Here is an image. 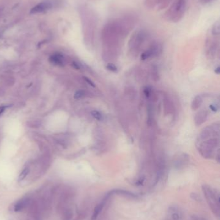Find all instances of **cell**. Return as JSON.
Here are the masks:
<instances>
[{"instance_id": "4", "label": "cell", "mask_w": 220, "mask_h": 220, "mask_svg": "<svg viewBox=\"0 0 220 220\" xmlns=\"http://www.w3.org/2000/svg\"><path fill=\"white\" fill-rule=\"evenodd\" d=\"M51 8V4L47 2H43L41 3L36 6H35L32 10H31V13L32 14H36V13H40V12H44L47 10V9Z\"/></svg>"}, {"instance_id": "6", "label": "cell", "mask_w": 220, "mask_h": 220, "mask_svg": "<svg viewBox=\"0 0 220 220\" xmlns=\"http://www.w3.org/2000/svg\"><path fill=\"white\" fill-rule=\"evenodd\" d=\"M50 60L52 63L58 66H63L64 63L63 56L59 54H56L52 55V57H51Z\"/></svg>"}, {"instance_id": "7", "label": "cell", "mask_w": 220, "mask_h": 220, "mask_svg": "<svg viewBox=\"0 0 220 220\" xmlns=\"http://www.w3.org/2000/svg\"><path fill=\"white\" fill-rule=\"evenodd\" d=\"M157 50V47H156V46L152 47L151 48L149 49V50L145 51V52H143V53L141 54V59H142V60H146V59H147L148 58L152 57L155 53H156Z\"/></svg>"}, {"instance_id": "17", "label": "cell", "mask_w": 220, "mask_h": 220, "mask_svg": "<svg viewBox=\"0 0 220 220\" xmlns=\"http://www.w3.org/2000/svg\"><path fill=\"white\" fill-rule=\"evenodd\" d=\"M209 108H210V109L211 110V111L213 112H217L218 109H219L218 106L217 105H216V104H211L209 106Z\"/></svg>"}, {"instance_id": "16", "label": "cell", "mask_w": 220, "mask_h": 220, "mask_svg": "<svg viewBox=\"0 0 220 220\" xmlns=\"http://www.w3.org/2000/svg\"><path fill=\"white\" fill-rule=\"evenodd\" d=\"M146 5L150 7V6H154L157 4V2H159V0H146Z\"/></svg>"}, {"instance_id": "5", "label": "cell", "mask_w": 220, "mask_h": 220, "mask_svg": "<svg viewBox=\"0 0 220 220\" xmlns=\"http://www.w3.org/2000/svg\"><path fill=\"white\" fill-rule=\"evenodd\" d=\"M203 103V98L201 95H197L194 97L191 104V107L193 110L198 109Z\"/></svg>"}, {"instance_id": "20", "label": "cell", "mask_w": 220, "mask_h": 220, "mask_svg": "<svg viewBox=\"0 0 220 220\" xmlns=\"http://www.w3.org/2000/svg\"><path fill=\"white\" fill-rule=\"evenodd\" d=\"M72 66H74V68H76V69H77V70H79V69H80L79 65H78L77 63H72Z\"/></svg>"}, {"instance_id": "21", "label": "cell", "mask_w": 220, "mask_h": 220, "mask_svg": "<svg viewBox=\"0 0 220 220\" xmlns=\"http://www.w3.org/2000/svg\"><path fill=\"white\" fill-rule=\"evenodd\" d=\"M214 71H215V73H216V74H219V72H220V68H219V67L218 66L217 68H216L215 70H214Z\"/></svg>"}, {"instance_id": "1", "label": "cell", "mask_w": 220, "mask_h": 220, "mask_svg": "<svg viewBox=\"0 0 220 220\" xmlns=\"http://www.w3.org/2000/svg\"><path fill=\"white\" fill-rule=\"evenodd\" d=\"M203 191L207 200L208 203L211 206L212 210L216 214L219 216V195L216 191L207 186H203Z\"/></svg>"}, {"instance_id": "22", "label": "cell", "mask_w": 220, "mask_h": 220, "mask_svg": "<svg viewBox=\"0 0 220 220\" xmlns=\"http://www.w3.org/2000/svg\"><path fill=\"white\" fill-rule=\"evenodd\" d=\"M201 1L204 3H208V2H211V0H201Z\"/></svg>"}, {"instance_id": "12", "label": "cell", "mask_w": 220, "mask_h": 220, "mask_svg": "<svg viewBox=\"0 0 220 220\" xmlns=\"http://www.w3.org/2000/svg\"><path fill=\"white\" fill-rule=\"evenodd\" d=\"M91 115L97 120L100 121L103 120V115L102 113L98 111H96V110H94V111L91 112Z\"/></svg>"}, {"instance_id": "9", "label": "cell", "mask_w": 220, "mask_h": 220, "mask_svg": "<svg viewBox=\"0 0 220 220\" xmlns=\"http://www.w3.org/2000/svg\"><path fill=\"white\" fill-rule=\"evenodd\" d=\"M27 204V200H22L19 201L14 206V211L18 212L21 211Z\"/></svg>"}, {"instance_id": "14", "label": "cell", "mask_w": 220, "mask_h": 220, "mask_svg": "<svg viewBox=\"0 0 220 220\" xmlns=\"http://www.w3.org/2000/svg\"><path fill=\"white\" fill-rule=\"evenodd\" d=\"M85 94V92L83 90H78L75 93V94L74 95V98L75 99H78V100L81 99H82V98L84 97Z\"/></svg>"}, {"instance_id": "8", "label": "cell", "mask_w": 220, "mask_h": 220, "mask_svg": "<svg viewBox=\"0 0 220 220\" xmlns=\"http://www.w3.org/2000/svg\"><path fill=\"white\" fill-rule=\"evenodd\" d=\"M103 205H104V203L103 202H102L99 205H97L96 208H95V209L94 211V213H93V215H92V220H96L97 216L99 215L100 211H102V208L103 207Z\"/></svg>"}, {"instance_id": "3", "label": "cell", "mask_w": 220, "mask_h": 220, "mask_svg": "<svg viewBox=\"0 0 220 220\" xmlns=\"http://www.w3.org/2000/svg\"><path fill=\"white\" fill-rule=\"evenodd\" d=\"M207 117H208V113L206 111H205V110L200 111L195 115V117L194 118L195 124L197 126L202 124L204 122L206 121Z\"/></svg>"}, {"instance_id": "19", "label": "cell", "mask_w": 220, "mask_h": 220, "mask_svg": "<svg viewBox=\"0 0 220 220\" xmlns=\"http://www.w3.org/2000/svg\"><path fill=\"white\" fill-rule=\"evenodd\" d=\"M144 94L146 97H149L151 94V89L149 87H146L144 89Z\"/></svg>"}, {"instance_id": "2", "label": "cell", "mask_w": 220, "mask_h": 220, "mask_svg": "<svg viewBox=\"0 0 220 220\" xmlns=\"http://www.w3.org/2000/svg\"><path fill=\"white\" fill-rule=\"evenodd\" d=\"M185 8L186 0H176L168 11V13H169L168 16H170L171 19L173 21H178L182 18Z\"/></svg>"}, {"instance_id": "13", "label": "cell", "mask_w": 220, "mask_h": 220, "mask_svg": "<svg viewBox=\"0 0 220 220\" xmlns=\"http://www.w3.org/2000/svg\"><path fill=\"white\" fill-rule=\"evenodd\" d=\"M219 32H220L219 23L218 21H217L216 23H215V24H214V26L212 27V33L214 35H217L219 34Z\"/></svg>"}, {"instance_id": "11", "label": "cell", "mask_w": 220, "mask_h": 220, "mask_svg": "<svg viewBox=\"0 0 220 220\" xmlns=\"http://www.w3.org/2000/svg\"><path fill=\"white\" fill-rule=\"evenodd\" d=\"M29 173V169L28 167H26L22 171H21V173H20V175H19V177H18V181H23L24 179H25L27 176L28 175Z\"/></svg>"}, {"instance_id": "18", "label": "cell", "mask_w": 220, "mask_h": 220, "mask_svg": "<svg viewBox=\"0 0 220 220\" xmlns=\"http://www.w3.org/2000/svg\"><path fill=\"white\" fill-rule=\"evenodd\" d=\"M83 79H84V80H85V81H86L89 85H91V86H92V87H96L95 84H94L91 79H89L87 78V77H84Z\"/></svg>"}, {"instance_id": "10", "label": "cell", "mask_w": 220, "mask_h": 220, "mask_svg": "<svg viewBox=\"0 0 220 220\" xmlns=\"http://www.w3.org/2000/svg\"><path fill=\"white\" fill-rule=\"evenodd\" d=\"M170 217L171 220H179L181 214L179 213V211H178V210H176L175 209H173V211L170 212Z\"/></svg>"}, {"instance_id": "15", "label": "cell", "mask_w": 220, "mask_h": 220, "mask_svg": "<svg viewBox=\"0 0 220 220\" xmlns=\"http://www.w3.org/2000/svg\"><path fill=\"white\" fill-rule=\"evenodd\" d=\"M106 68L109 70V71H113V72H117L118 71V68L117 66L114 65V64H112V63H108L107 66H106Z\"/></svg>"}]
</instances>
